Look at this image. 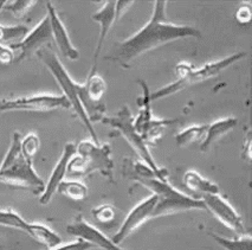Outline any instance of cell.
<instances>
[{
  "mask_svg": "<svg viewBox=\"0 0 252 250\" xmlns=\"http://www.w3.org/2000/svg\"><path fill=\"white\" fill-rule=\"evenodd\" d=\"M6 2L7 1H5V0H0V11L4 10V7H5V5H6Z\"/></svg>",
  "mask_w": 252,
  "mask_h": 250,
  "instance_id": "1f68e13d",
  "label": "cell"
},
{
  "mask_svg": "<svg viewBox=\"0 0 252 250\" xmlns=\"http://www.w3.org/2000/svg\"><path fill=\"white\" fill-rule=\"evenodd\" d=\"M111 170L109 146L84 140L76 146V154L70 159L66 173L71 177H84L90 172L101 171L105 176H111Z\"/></svg>",
  "mask_w": 252,
  "mask_h": 250,
  "instance_id": "5b68a950",
  "label": "cell"
},
{
  "mask_svg": "<svg viewBox=\"0 0 252 250\" xmlns=\"http://www.w3.org/2000/svg\"><path fill=\"white\" fill-rule=\"evenodd\" d=\"M250 145H251V140H250V133L246 135V140L244 143V149H243V158L248 159L250 160L251 159V153H250Z\"/></svg>",
  "mask_w": 252,
  "mask_h": 250,
  "instance_id": "4dcf8cb0",
  "label": "cell"
},
{
  "mask_svg": "<svg viewBox=\"0 0 252 250\" xmlns=\"http://www.w3.org/2000/svg\"><path fill=\"white\" fill-rule=\"evenodd\" d=\"M105 90H107V84L104 79L97 73L96 67H93L86 83L80 84L78 87V99L90 122L103 119V98Z\"/></svg>",
  "mask_w": 252,
  "mask_h": 250,
  "instance_id": "ba28073f",
  "label": "cell"
},
{
  "mask_svg": "<svg viewBox=\"0 0 252 250\" xmlns=\"http://www.w3.org/2000/svg\"><path fill=\"white\" fill-rule=\"evenodd\" d=\"M76 154V145L72 143H68L65 146H64L63 153H62L60 160L56 164L55 169L52 170L51 175H50V178L48 183L45 184V187H44V191L42 195L39 197V203L42 205L48 204V203L51 201L52 197L56 192H57L58 186H60L62 181L64 180L66 175V170H68V164L74 155Z\"/></svg>",
  "mask_w": 252,
  "mask_h": 250,
  "instance_id": "5bb4252c",
  "label": "cell"
},
{
  "mask_svg": "<svg viewBox=\"0 0 252 250\" xmlns=\"http://www.w3.org/2000/svg\"><path fill=\"white\" fill-rule=\"evenodd\" d=\"M66 232L77 240H82L92 244L93 247H98L103 250H125L119 244L114 243L97 228L88 223L82 216H78L74 222L66 226Z\"/></svg>",
  "mask_w": 252,
  "mask_h": 250,
  "instance_id": "4fadbf2b",
  "label": "cell"
},
{
  "mask_svg": "<svg viewBox=\"0 0 252 250\" xmlns=\"http://www.w3.org/2000/svg\"><path fill=\"white\" fill-rule=\"evenodd\" d=\"M245 57V52H236V54L227 56V57L222 58L217 62H212V63L206 64L198 69H193V68H189L187 66H180L179 70L180 72V77L178 81L173 82V83L168 84V86L160 88L159 90L151 94V101H155V100H160L166 98V96H171L173 94L181 92L183 89H186L187 87L192 86V84L200 83V82L207 81V79L216 77L219 75L222 70L226 68L232 66L233 63L242 60Z\"/></svg>",
  "mask_w": 252,
  "mask_h": 250,
  "instance_id": "277c9868",
  "label": "cell"
},
{
  "mask_svg": "<svg viewBox=\"0 0 252 250\" xmlns=\"http://www.w3.org/2000/svg\"><path fill=\"white\" fill-rule=\"evenodd\" d=\"M166 4L163 0L155 1L151 20L135 35L119 44L110 60L123 67H129L134 60L158 46L181 38L200 37V31L193 26L169 23L166 19Z\"/></svg>",
  "mask_w": 252,
  "mask_h": 250,
  "instance_id": "6da1fadb",
  "label": "cell"
},
{
  "mask_svg": "<svg viewBox=\"0 0 252 250\" xmlns=\"http://www.w3.org/2000/svg\"><path fill=\"white\" fill-rule=\"evenodd\" d=\"M26 234L31 236L38 243L48 247V248H54L62 244V237L57 232L49 228L48 225L40 224V223H30L29 230Z\"/></svg>",
  "mask_w": 252,
  "mask_h": 250,
  "instance_id": "d6986e66",
  "label": "cell"
},
{
  "mask_svg": "<svg viewBox=\"0 0 252 250\" xmlns=\"http://www.w3.org/2000/svg\"><path fill=\"white\" fill-rule=\"evenodd\" d=\"M58 108H71L69 101L63 95H42L20 98L10 101L0 102V113L7 110H29V111H48Z\"/></svg>",
  "mask_w": 252,
  "mask_h": 250,
  "instance_id": "9c48e42d",
  "label": "cell"
},
{
  "mask_svg": "<svg viewBox=\"0 0 252 250\" xmlns=\"http://www.w3.org/2000/svg\"><path fill=\"white\" fill-rule=\"evenodd\" d=\"M32 164L33 161L28 160L22 153L13 160L2 161L0 165V181L42 193L45 183L38 176Z\"/></svg>",
  "mask_w": 252,
  "mask_h": 250,
  "instance_id": "52a82bcc",
  "label": "cell"
},
{
  "mask_svg": "<svg viewBox=\"0 0 252 250\" xmlns=\"http://www.w3.org/2000/svg\"><path fill=\"white\" fill-rule=\"evenodd\" d=\"M92 248H94L92 244L84 242L82 240H77L75 242L60 244V246L50 248L49 250H90Z\"/></svg>",
  "mask_w": 252,
  "mask_h": 250,
  "instance_id": "83f0119b",
  "label": "cell"
},
{
  "mask_svg": "<svg viewBox=\"0 0 252 250\" xmlns=\"http://www.w3.org/2000/svg\"><path fill=\"white\" fill-rule=\"evenodd\" d=\"M92 213L95 219L101 223H110L115 218V209L109 204L99 205V207L93 209Z\"/></svg>",
  "mask_w": 252,
  "mask_h": 250,
  "instance_id": "4316f807",
  "label": "cell"
},
{
  "mask_svg": "<svg viewBox=\"0 0 252 250\" xmlns=\"http://www.w3.org/2000/svg\"><path fill=\"white\" fill-rule=\"evenodd\" d=\"M207 125L191 126V127L184 129L175 138V143L179 147L187 146L189 143H203L205 137H206Z\"/></svg>",
  "mask_w": 252,
  "mask_h": 250,
  "instance_id": "44dd1931",
  "label": "cell"
},
{
  "mask_svg": "<svg viewBox=\"0 0 252 250\" xmlns=\"http://www.w3.org/2000/svg\"><path fill=\"white\" fill-rule=\"evenodd\" d=\"M52 40L51 25H50V19L46 14L44 18L40 20L33 30L28 34L22 42L11 46L13 51H18L19 56L16 58V62H22L25 58L30 57L31 55L37 54L44 46L49 45Z\"/></svg>",
  "mask_w": 252,
  "mask_h": 250,
  "instance_id": "7c38bea8",
  "label": "cell"
},
{
  "mask_svg": "<svg viewBox=\"0 0 252 250\" xmlns=\"http://www.w3.org/2000/svg\"><path fill=\"white\" fill-rule=\"evenodd\" d=\"M210 235L225 250H252V238L249 234L243 235V236H237V238H233V240L222 237L217 234Z\"/></svg>",
  "mask_w": 252,
  "mask_h": 250,
  "instance_id": "7402d4cb",
  "label": "cell"
},
{
  "mask_svg": "<svg viewBox=\"0 0 252 250\" xmlns=\"http://www.w3.org/2000/svg\"><path fill=\"white\" fill-rule=\"evenodd\" d=\"M61 195L66 196L72 201H83L88 196V187L86 184L77 180H63L57 189Z\"/></svg>",
  "mask_w": 252,
  "mask_h": 250,
  "instance_id": "603a6c76",
  "label": "cell"
},
{
  "mask_svg": "<svg viewBox=\"0 0 252 250\" xmlns=\"http://www.w3.org/2000/svg\"><path fill=\"white\" fill-rule=\"evenodd\" d=\"M16 61V55L10 46L0 44V63L1 64H11Z\"/></svg>",
  "mask_w": 252,
  "mask_h": 250,
  "instance_id": "f1b7e54d",
  "label": "cell"
},
{
  "mask_svg": "<svg viewBox=\"0 0 252 250\" xmlns=\"http://www.w3.org/2000/svg\"><path fill=\"white\" fill-rule=\"evenodd\" d=\"M136 179L158 197V202L153 211V218L165 214L181 213V211H207L201 199L185 195L167 183V180H160L157 177H136Z\"/></svg>",
  "mask_w": 252,
  "mask_h": 250,
  "instance_id": "7a4b0ae2",
  "label": "cell"
},
{
  "mask_svg": "<svg viewBox=\"0 0 252 250\" xmlns=\"http://www.w3.org/2000/svg\"><path fill=\"white\" fill-rule=\"evenodd\" d=\"M237 123H238V120L236 117H225V119H219L211 125H207L206 137L200 143L201 151L206 152L217 140H219L228 132L232 131L237 126Z\"/></svg>",
  "mask_w": 252,
  "mask_h": 250,
  "instance_id": "e0dca14e",
  "label": "cell"
},
{
  "mask_svg": "<svg viewBox=\"0 0 252 250\" xmlns=\"http://www.w3.org/2000/svg\"><path fill=\"white\" fill-rule=\"evenodd\" d=\"M46 8H48V17L50 19V25H51V32H52V39L57 44L58 49L61 52L69 58L70 61H77L80 58V52L75 48L72 44L70 36L66 30L65 25L62 22V19L58 16L57 11L52 2H46Z\"/></svg>",
  "mask_w": 252,
  "mask_h": 250,
  "instance_id": "9a60e30c",
  "label": "cell"
},
{
  "mask_svg": "<svg viewBox=\"0 0 252 250\" xmlns=\"http://www.w3.org/2000/svg\"><path fill=\"white\" fill-rule=\"evenodd\" d=\"M184 183L189 191L194 193H200L203 196L218 195L219 193L218 185L209 180L207 178L203 177L197 171H193V170H189V171L185 173Z\"/></svg>",
  "mask_w": 252,
  "mask_h": 250,
  "instance_id": "ac0fdd59",
  "label": "cell"
},
{
  "mask_svg": "<svg viewBox=\"0 0 252 250\" xmlns=\"http://www.w3.org/2000/svg\"><path fill=\"white\" fill-rule=\"evenodd\" d=\"M102 122L107 123V125L117 129L123 135V138L133 147L134 151L141 157L142 160L145 161V164L155 173L158 179H160V180H167V172L158 166V164L155 163L153 157H152L151 152H149L148 146L146 145L142 137L137 133L135 127H134V119L131 116L129 108L122 107V109L117 113L116 116L103 117Z\"/></svg>",
  "mask_w": 252,
  "mask_h": 250,
  "instance_id": "8992f818",
  "label": "cell"
},
{
  "mask_svg": "<svg viewBox=\"0 0 252 250\" xmlns=\"http://www.w3.org/2000/svg\"><path fill=\"white\" fill-rule=\"evenodd\" d=\"M34 4H36V1H30V0H17V1L12 2L7 1L4 8L5 10L10 11L14 17L20 18V17L24 16V14L29 11V8L33 6Z\"/></svg>",
  "mask_w": 252,
  "mask_h": 250,
  "instance_id": "484cf974",
  "label": "cell"
},
{
  "mask_svg": "<svg viewBox=\"0 0 252 250\" xmlns=\"http://www.w3.org/2000/svg\"><path fill=\"white\" fill-rule=\"evenodd\" d=\"M30 32L24 25H0V44L6 46H13L22 42Z\"/></svg>",
  "mask_w": 252,
  "mask_h": 250,
  "instance_id": "ffe728a7",
  "label": "cell"
},
{
  "mask_svg": "<svg viewBox=\"0 0 252 250\" xmlns=\"http://www.w3.org/2000/svg\"><path fill=\"white\" fill-rule=\"evenodd\" d=\"M0 225L7 226V228L17 229V230L24 231L25 234L29 230L30 223L17 214L13 210H0Z\"/></svg>",
  "mask_w": 252,
  "mask_h": 250,
  "instance_id": "cb8c5ba5",
  "label": "cell"
},
{
  "mask_svg": "<svg viewBox=\"0 0 252 250\" xmlns=\"http://www.w3.org/2000/svg\"><path fill=\"white\" fill-rule=\"evenodd\" d=\"M92 18L99 24V37L97 46H96L95 57H94V67H97V58L104 40L107 39L111 26L116 22V1H110V0L105 1L103 7L95 14H93Z\"/></svg>",
  "mask_w": 252,
  "mask_h": 250,
  "instance_id": "2e32d148",
  "label": "cell"
},
{
  "mask_svg": "<svg viewBox=\"0 0 252 250\" xmlns=\"http://www.w3.org/2000/svg\"><path fill=\"white\" fill-rule=\"evenodd\" d=\"M37 56L39 57V60L45 64V67L48 68L49 71L52 73V76L55 77L58 86L61 87L63 96L68 100L70 106L72 107V109L75 110V113L77 114L78 117L81 119V121L84 123V126H86L88 131H89L94 143H99L97 139V134L94 131L92 122L88 119L86 111H84L83 107H82L80 102V99H78V87H80V84L76 83L74 79L70 77L66 69L64 68L63 64L61 63L60 58H58L57 55L55 54L50 44L44 46V48L40 49L39 51H37Z\"/></svg>",
  "mask_w": 252,
  "mask_h": 250,
  "instance_id": "3957f363",
  "label": "cell"
},
{
  "mask_svg": "<svg viewBox=\"0 0 252 250\" xmlns=\"http://www.w3.org/2000/svg\"><path fill=\"white\" fill-rule=\"evenodd\" d=\"M157 202L158 197L152 193L148 198L143 199L135 208H133V210L127 214V217L123 220L121 228L114 235L111 241L115 244L122 243L126 238L130 236L143 223L147 222L148 219L153 218V211Z\"/></svg>",
  "mask_w": 252,
  "mask_h": 250,
  "instance_id": "8fae6325",
  "label": "cell"
},
{
  "mask_svg": "<svg viewBox=\"0 0 252 250\" xmlns=\"http://www.w3.org/2000/svg\"><path fill=\"white\" fill-rule=\"evenodd\" d=\"M206 210L212 213L222 224L231 229L237 236L246 235V229L242 216L237 210L220 195H205L203 199Z\"/></svg>",
  "mask_w": 252,
  "mask_h": 250,
  "instance_id": "30bf717a",
  "label": "cell"
},
{
  "mask_svg": "<svg viewBox=\"0 0 252 250\" xmlns=\"http://www.w3.org/2000/svg\"><path fill=\"white\" fill-rule=\"evenodd\" d=\"M236 18L242 24H248L251 20V6L249 4L242 5L236 12Z\"/></svg>",
  "mask_w": 252,
  "mask_h": 250,
  "instance_id": "f546056e",
  "label": "cell"
},
{
  "mask_svg": "<svg viewBox=\"0 0 252 250\" xmlns=\"http://www.w3.org/2000/svg\"><path fill=\"white\" fill-rule=\"evenodd\" d=\"M39 138L37 134L30 133L28 134L24 139H22L20 143V148H22V154L28 159V160L33 161L34 155L37 154L38 149H39Z\"/></svg>",
  "mask_w": 252,
  "mask_h": 250,
  "instance_id": "d4e9b609",
  "label": "cell"
}]
</instances>
